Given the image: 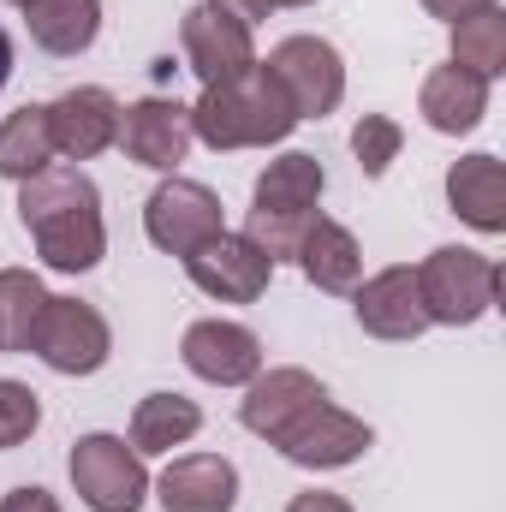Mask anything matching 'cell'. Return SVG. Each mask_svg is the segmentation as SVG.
<instances>
[{"mask_svg":"<svg viewBox=\"0 0 506 512\" xmlns=\"http://www.w3.org/2000/svg\"><path fill=\"white\" fill-rule=\"evenodd\" d=\"M18 221L36 239V251L60 274H84L108 256V227H102V191L84 167L48 161L18 185Z\"/></svg>","mask_w":506,"mask_h":512,"instance_id":"6da1fadb","label":"cell"},{"mask_svg":"<svg viewBox=\"0 0 506 512\" xmlns=\"http://www.w3.org/2000/svg\"><path fill=\"white\" fill-rule=\"evenodd\" d=\"M292 126L298 114L262 60L227 84H209L191 108V137L209 149H268V143H286Z\"/></svg>","mask_w":506,"mask_h":512,"instance_id":"7a4b0ae2","label":"cell"},{"mask_svg":"<svg viewBox=\"0 0 506 512\" xmlns=\"http://www.w3.org/2000/svg\"><path fill=\"white\" fill-rule=\"evenodd\" d=\"M417 298H423V316L441 322V328H471L495 310L501 298V262L483 251H465V245H441L429 251L417 268Z\"/></svg>","mask_w":506,"mask_h":512,"instance_id":"3957f363","label":"cell"},{"mask_svg":"<svg viewBox=\"0 0 506 512\" xmlns=\"http://www.w3.org/2000/svg\"><path fill=\"white\" fill-rule=\"evenodd\" d=\"M30 352L54 370V376H96L114 358V328L96 304L84 298H48Z\"/></svg>","mask_w":506,"mask_h":512,"instance_id":"277c9868","label":"cell"},{"mask_svg":"<svg viewBox=\"0 0 506 512\" xmlns=\"http://www.w3.org/2000/svg\"><path fill=\"white\" fill-rule=\"evenodd\" d=\"M370 441H376V429H370L364 417L340 411V405L322 393V399L304 405L268 447H280V459H292V465H304V471H340V465H358V459L370 453Z\"/></svg>","mask_w":506,"mask_h":512,"instance_id":"5b68a950","label":"cell"},{"mask_svg":"<svg viewBox=\"0 0 506 512\" xmlns=\"http://www.w3.org/2000/svg\"><path fill=\"white\" fill-rule=\"evenodd\" d=\"M143 233H149L155 251H167V256L185 262L197 245H209L215 233H227V215H221V197H215L209 185L167 173V179L149 191V203H143Z\"/></svg>","mask_w":506,"mask_h":512,"instance_id":"8992f818","label":"cell"},{"mask_svg":"<svg viewBox=\"0 0 506 512\" xmlns=\"http://www.w3.org/2000/svg\"><path fill=\"white\" fill-rule=\"evenodd\" d=\"M66 471L90 512H137L149 501V471H143L137 447H126L120 435H84L72 447Z\"/></svg>","mask_w":506,"mask_h":512,"instance_id":"52a82bcc","label":"cell"},{"mask_svg":"<svg viewBox=\"0 0 506 512\" xmlns=\"http://www.w3.org/2000/svg\"><path fill=\"white\" fill-rule=\"evenodd\" d=\"M262 66L274 72V84L286 90L298 120H328L340 108V96H346V60L322 36H286Z\"/></svg>","mask_w":506,"mask_h":512,"instance_id":"ba28073f","label":"cell"},{"mask_svg":"<svg viewBox=\"0 0 506 512\" xmlns=\"http://www.w3.org/2000/svg\"><path fill=\"white\" fill-rule=\"evenodd\" d=\"M114 143L126 149V161L149 167V173H179V161L197 143L191 137V108L173 102V96H143V102L120 108V137Z\"/></svg>","mask_w":506,"mask_h":512,"instance_id":"9c48e42d","label":"cell"},{"mask_svg":"<svg viewBox=\"0 0 506 512\" xmlns=\"http://www.w3.org/2000/svg\"><path fill=\"white\" fill-rule=\"evenodd\" d=\"M179 48H185V66L203 78V90H209V84H227V78H239V72L256 66L251 24L227 18V12L209 6V0L179 18Z\"/></svg>","mask_w":506,"mask_h":512,"instance_id":"30bf717a","label":"cell"},{"mask_svg":"<svg viewBox=\"0 0 506 512\" xmlns=\"http://www.w3.org/2000/svg\"><path fill=\"white\" fill-rule=\"evenodd\" d=\"M185 274H191L197 292H209L221 304H256L274 280V262L256 251L245 233H215L209 245H197L185 256Z\"/></svg>","mask_w":506,"mask_h":512,"instance_id":"8fae6325","label":"cell"},{"mask_svg":"<svg viewBox=\"0 0 506 512\" xmlns=\"http://www.w3.org/2000/svg\"><path fill=\"white\" fill-rule=\"evenodd\" d=\"M179 358L197 382L209 387H245L262 370V340H256L245 322H221V316H203L185 328L179 340Z\"/></svg>","mask_w":506,"mask_h":512,"instance_id":"7c38bea8","label":"cell"},{"mask_svg":"<svg viewBox=\"0 0 506 512\" xmlns=\"http://www.w3.org/2000/svg\"><path fill=\"white\" fill-rule=\"evenodd\" d=\"M48 137H54V155H66L72 167L96 161L120 137V102L102 84H78L60 102H48Z\"/></svg>","mask_w":506,"mask_h":512,"instance_id":"4fadbf2b","label":"cell"},{"mask_svg":"<svg viewBox=\"0 0 506 512\" xmlns=\"http://www.w3.org/2000/svg\"><path fill=\"white\" fill-rule=\"evenodd\" d=\"M352 310H358V328L376 334V340H417L429 328L423 316V298H417V274L405 262L381 268L370 280L352 286Z\"/></svg>","mask_w":506,"mask_h":512,"instance_id":"5bb4252c","label":"cell"},{"mask_svg":"<svg viewBox=\"0 0 506 512\" xmlns=\"http://www.w3.org/2000/svg\"><path fill=\"white\" fill-rule=\"evenodd\" d=\"M155 501L167 512H233L239 507V471L221 453H185L161 471Z\"/></svg>","mask_w":506,"mask_h":512,"instance_id":"9a60e30c","label":"cell"},{"mask_svg":"<svg viewBox=\"0 0 506 512\" xmlns=\"http://www.w3.org/2000/svg\"><path fill=\"white\" fill-rule=\"evenodd\" d=\"M328 387L316 382L310 370H298V364H280V370H256L251 382H245V399H239V423L262 435V441H274L304 405H316Z\"/></svg>","mask_w":506,"mask_h":512,"instance_id":"2e32d148","label":"cell"},{"mask_svg":"<svg viewBox=\"0 0 506 512\" xmlns=\"http://www.w3.org/2000/svg\"><path fill=\"white\" fill-rule=\"evenodd\" d=\"M417 114L429 120V131H441V137H465V131L483 126V114H489V78H477V72H465V66L447 60V66H435L423 78Z\"/></svg>","mask_w":506,"mask_h":512,"instance_id":"e0dca14e","label":"cell"},{"mask_svg":"<svg viewBox=\"0 0 506 512\" xmlns=\"http://www.w3.org/2000/svg\"><path fill=\"white\" fill-rule=\"evenodd\" d=\"M447 203L465 227L506 233V167L501 155H465L447 167Z\"/></svg>","mask_w":506,"mask_h":512,"instance_id":"ac0fdd59","label":"cell"},{"mask_svg":"<svg viewBox=\"0 0 506 512\" xmlns=\"http://www.w3.org/2000/svg\"><path fill=\"white\" fill-rule=\"evenodd\" d=\"M292 262L304 268V280H310L316 292H352V286L364 280V251H358L352 227H340V221H328V215L310 221V233H304V245H298Z\"/></svg>","mask_w":506,"mask_h":512,"instance_id":"d6986e66","label":"cell"},{"mask_svg":"<svg viewBox=\"0 0 506 512\" xmlns=\"http://www.w3.org/2000/svg\"><path fill=\"white\" fill-rule=\"evenodd\" d=\"M24 24H30V42L42 54L72 60L102 36V0H30Z\"/></svg>","mask_w":506,"mask_h":512,"instance_id":"ffe728a7","label":"cell"},{"mask_svg":"<svg viewBox=\"0 0 506 512\" xmlns=\"http://www.w3.org/2000/svg\"><path fill=\"white\" fill-rule=\"evenodd\" d=\"M322 191H328L322 161H316V155H304V149H286L280 161H268V167H262V179H256V191H251V209H292V215H316Z\"/></svg>","mask_w":506,"mask_h":512,"instance_id":"44dd1931","label":"cell"},{"mask_svg":"<svg viewBox=\"0 0 506 512\" xmlns=\"http://www.w3.org/2000/svg\"><path fill=\"white\" fill-rule=\"evenodd\" d=\"M197 429H203V411H197V399H185V393H149V399H137V411H131V447H137V459L173 453V447H185Z\"/></svg>","mask_w":506,"mask_h":512,"instance_id":"7402d4cb","label":"cell"},{"mask_svg":"<svg viewBox=\"0 0 506 512\" xmlns=\"http://www.w3.org/2000/svg\"><path fill=\"white\" fill-rule=\"evenodd\" d=\"M54 161V137H48V108H18L0 120V179L24 185L30 173H42Z\"/></svg>","mask_w":506,"mask_h":512,"instance_id":"603a6c76","label":"cell"},{"mask_svg":"<svg viewBox=\"0 0 506 512\" xmlns=\"http://www.w3.org/2000/svg\"><path fill=\"white\" fill-rule=\"evenodd\" d=\"M48 298L54 292L30 268H0V352H30Z\"/></svg>","mask_w":506,"mask_h":512,"instance_id":"cb8c5ba5","label":"cell"},{"mask_svg":"<svg viewBox=\"0 0 506 512\" xmlns=\"http://www.w3.org/2000/svg\"><path fill=\"white\" fill-rule=\"evenodd\" d=\"M453 66H465L477 78H501L506 72V12L501 6H483V12L453 24Z\"/></svg>","mask_w":506,"mask_h":512,"instance_id":"d4e9b609","label":"cell"},{"mask_svg":"<svg viewBox=\"0 0 506 512\" xmlns=\"http://www.w3.org/2000/svg\"><path fill=\"white\" fill-rule=\"evenodd\" d=\"M310 221H316V215H292V209H251L245 239H251L256 251L280 268V262H292V256H298L304 233H310Z\"/></svg>","mask_w":506,"mask_h":512,"instance_id":"484cf974","label":"cell"},{"mask_svg":"<svg viewBox=\"0 0 506 512\" xmlns=\"http://www.w3.org/2000/svg\"><path fill=\"white\" fill-rule=\"evenodd\" d=\"M399 149H405V131H399V120H387V114H364L352 126V155H358L364 179H381L399 161Z\"/></svg>","mask_w":506,"mask_h":512,"instance_id":"4316f807","label":"cell"},{"mask_svg":"<svg viewBox=\"0 0 506 512\" xmlns=\"http://www.w3.org/2000/svg\"><path fill=\"white\" fill-rule=\"evenodd\" d=\"M36 423H42V399L24 382H6V376H0V453L24 447V441L36 435Z\"/></svg>","mask_w":506,"mask_h":512,"instance_id":"83f0119b","label":"cell"},{"mask_svg":"<svg viewBox=\"0 0 506 512\" xmlns=\"http://www.w3.org/2000/svg\"><path fill=\"white\" fill-rule=\"evenodd\" d=\"M0 512H60V501H54L48 489H36V483H24V489H12V495L0 501Z\"/></svg>","mask_w":506,"mask_h":512,"instance_id":"f1b7e54d","label":"cell"},{"mask_svg":"<svg viewBox=\"0 0 506 512\" xmlns=\"http://www.w3.org/2000/svg\"><path fill=\"white\" fill-rule=\"evenodd\" d=\"M286 512H352L346 495H328V489H310V495H292Z\"/></svg>","mask_w":506,"mask_h":512,"instance_id":"f546056e","label":"cell"},{"mask_svg":"<svg viewBox=\"0 0 506 512\" xmlns=\"http://www.w3.org/2000/svg\"><path fill=\"white\" fill-rule=\"evenodd\" d=\"M483 6H495V0H423V12L429 18H447V24H459V18H471Z\"/></svg>","mask_w":506,"mask_h":512,"instance_id":"4dcf8cb0","label":"cell"},{"mask_svg":"<svg viewBox=\"0 0 506 512\" xmlns=\"http://www.w3.org/2000/svg\"><path fill=\"white\" fill-rule=\"evenodd\" d=\"M209 6H221V12H227V18H239V24H262V18L274 12L268 0H209Z\"/></svg>","mask_w":506,"mask_h":512,"instance_id":"1f68e13d","label":"cell"},{"mask_svg":"<svg viewBox=\"0 0 506 512\" xmlns=\"http://www.w3.org/2000/svg\"><path fill=\"white\" fill-rule=\"evenodd\" d=\"M6 78H12V42H6V30H0V90H6Z\"/></svg>","mask_w":506,"mask_h":512,"instance_id":"d6a6232c","label":"cell"},{"mask_svg":"<svg viewBox=\"0 0 506 512\" xmlns=\"http://www.w3.org/2000/svg\"><path fill=\"white\" fill-rule=\"evenodd\" d=\"M268 6H316V0H268Z\"/></svg>","mask_w":506,"mask_h":512,"instance_id":"836d02e7","label":"cell"},{"mask_svg":"<svg viewBox=\"0 0 506 512\" xmlns=\"http://www.w3.org/2000/svg\"><path fill=\"white\" fill-rule=\"evenodd\" d=\"M12 6H30V0H12Z\"/></svg>","mask_w":506,"mask_h":512,"instance_id":"e575fe53","label":"cell"}]
</instances>
